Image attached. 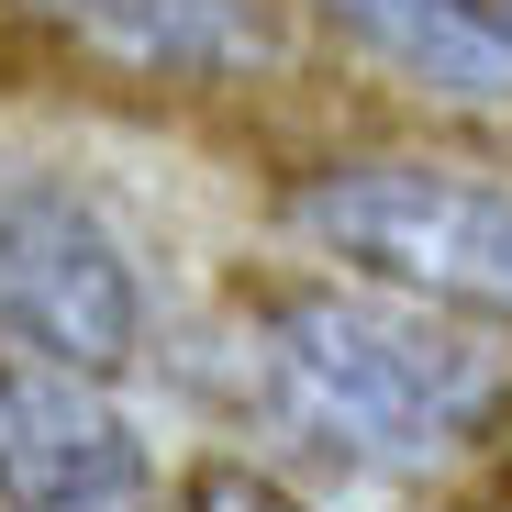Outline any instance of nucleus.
Segmentation results:
<instances>
[{
  "instance_id": "39448f33",
  "label": "nucleus",
  "mask_w": 512,
  "mask_h": 512,
  "mask_svg": "<svg viewBox=\"0 0 512 512\" xmlns=\"http://www.w3.org/2000/svg\"><path fill=\"white\" fill-rule=\"evenodd\" d=\"M45 34L90 45L112 67L145 78H234V67H268V12L256 0H12Z\"/></svg>"
},
{
  "instance_id": "20e7f679",
  "label": "nucleus",
  "mask_w": 512,
  "mask_h": 512,
  "mask_svg": "<svg viewBox=\"0 0 512 512\" xmlns=\"http://www.w3.org/2000/svg\"><path fill=\"white\" fill-rule=\"evenodd\" d=\"M0 512H156V457L101 379L0 346Z\"/></svg>"
},
{
  "instance_id": "f257e3e1",
  "label": "nucleus",
  "mask_w": 512,
  "mask_h": 512,
  "mask_svg": "<svg viewBox=\"0 0 512 512\" xmlns=\"http://www.w3.org/2000/svg\"><path fill=\"white\" fill-rule=\"evenodd\" d=\"M256 334H268L279 390L368 468H446L490 446L512 412V334L390 301L368 279H268L256 290Z\"/></svg>"
},
{
  "instance_id": "0eeeda50",
  "label": "nucleus",
  "mask_w": 512,
  "mask_h": 512,
  "mask_svg": "<svg viewBox=\"0 0 512 512\" xmlns=\"http://www.w3.org/2000/svg\"><path fill=\"white\" fill-rule=\"evenodd\" d=\"M179 512H312V501L290 479H268V468H245V457H201L179 479Z\"/></svg>"
},
{
  "instance_id": "f03ea898",
  "label": "nucleus",
  "mask_w": 512,
  "mask_h": 512,
  "mask_svg": "<svg viewBox=\"0 0 512 512\" xmlns=\"http://www.w3.org/2000/svg\"><path fill=\"white\" fill-rule=\"evenodd\" d=\"M290 234L334 256V279L512 334V179L457 156H346L290 190Z\"/></svg>"
},
{
  "instance_id": "6e6552de",
  "label": "nucleus",
  "mask_w": 512,
  "mask_h": 512,
  "mask_svg": "<svg viewBox=\"0 0 512 512\" xmlns=\"http://www.w3.org/2000/svg\"><path fill=\"white\" fill-rule=\"evenodd\" d=\"M457 12H468V23H479V34H490V45L512 56V0H457Z\"/></svg>"
},
{
  "instance_id": "7ed1b4c3",
  "label": "nucleus",
  "mask_w": 512,
  "mask_h": 512,
  "mask_svg": "<svg viewBox=\"0 0 512 512\" xmlns=\"http://www.w3.org/2000/svg\"><path fill=\"white\" fill-rule=\"evenodd\" d=\"M0 334L12 357H45L67 379H123L145 346V290L123 234L34 167H0Z\"/></svg>"
},
{
  "instance_id": "423d86ee",
  "label": "nucleus",
  "mask_w": 512,
  "mask_h": 512,
  "mask_svg": "<svg viewBox=\"0 0 512 512\" xmlns=\"http://www.w3.org/2000/svg\"><path fill=\"white\" fill-rule=\"evenodd\" d=\"M346 34H368L401 78H423V90L446 101H512V56L457 12V0H323Z\"/></svg>"
}]
</instances>
